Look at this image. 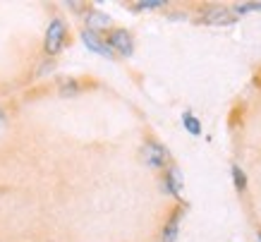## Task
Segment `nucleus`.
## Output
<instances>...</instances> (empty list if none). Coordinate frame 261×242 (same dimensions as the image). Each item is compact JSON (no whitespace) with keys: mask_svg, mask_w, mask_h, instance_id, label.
Masks as SVG:
<instances>
[{"mask_svg":"<svg viewBox=\"0 0 261 242\" xmlns=\"http://www.w3.org/2000/svg\"><path fill=\"white\" fill-rule=\"evenodd\" d=\"M106 27H111V17L106 15V12H98V10H91L87 15V29L89 32H101Z\"/></svg>","mask_w":261,"mask_h":242,"instance_id":"0eeeda50","label":"nucleus"},{"mask_svg":"<svg viewBox=\"0 0 261 242\" xmlns=\"http://www.w3.org/2000/svg\"><path fill=\"white\" fill-rule=\"evenodd\" d=\"M163 187H166V192H170L173 197L182 195V171L177 165H170V168H168V175H166V180H163Z\"/></svg>","mask_w":261,"mask_h":242,"instance_id":"423d86ee","label":"nucleus"},{"mask_svg":"<svg viewBox=\"0 0 261 242\" xmlns=\"http://www.w3.org/2000/svg\"><path fill=\"white\" fill-rule=\"evenodd\" d=\"M259 242H261V233H259Z\"/></svg>","mask_w":261,"mask_h":242,"instance_id":"4468645a","label":"nucleus"},{"mask_svg":"<svg viewBox=\"0 0 261 242\" xmlns=\"http://www.w3.org/2000/svg\"><path fill=\"white\" fill-rule=\"evenodd\" d=\"M82 41L87 43V48H91L94 53L103 55V58H113V55H115L111 48H108V43H103V41L98 39V34L89 32V29H84V32H82Z\"/></svg>","mask_w":261,"mask_h":242,"instance_id":"39448f33","label":"nucleus"},{"mask_svg":"<svg viewBox=\"0 0 261 242\" xmlns=\"http://www.w3.org/2000/svg\"><path fill=\"white\" fill-rule=\"evenodd\" d=\"M142 158L144 163L151 165V168H163V165H168V151L166 147H161L159 141H146L142 149Z\"/></svg>","mask_w":261,"mask_h":242,"instance_id":"20e7f679","label":"nucleus"},{"mask_svg":"<svg viewBox=\"0 0 261 242\" xmlns=\"http://www.w3.org/2000/svg\"><path fill=\"white\" fill-rule=\"evenodd\" d=\"M177 230H180V209L168 219L166 228H163V242H175L177 240Z\"/></svg>","mask_w":261,"mask_h":242,"instance_id":"6e6552de","label":"nucleus"},{"mask_svg":"<svg viewBox=\"0 0 261 242\" xmlns=\"http://www.w3.org/2000/svg\"><path fill=\"white\" fill-rule=\"evenodd\" d=\"M232 10H235V17L245 15V12H256V10H261V3H238Z\"/></svg>","mask_w":261,"mask_h":242,"instance_id":"9b49d317","label":"nucleus"},{"mask_svg":"<svg viewBox=\"0 0 261 242\" xmlns=\"http://www.w3.org/2000/svg\"><path fill=\"white\" fill-rule=\"evenodd\" d=\"M108 48H111L113 53L118 51L120 55L129 58V55L135 53V41H132V36H129L127 29H113L111 36H108Z\"/></svg>","mask_w":261,"mask_h":242,"instance_id":"7ed1b4c3","label":"nucleus"},{"mask_svg":"<svg viewBox=\"0 0 261 242\" xmlns=\"http://www.w3.org/2000/svg\"><path fill=\"white\" fill-rule=\"evenodd\" d=\"M232 180H235V187H238L240 192L247 187V175H245V171H242L240 165H232Z\"/></svg>","mask_w":261,"mask_h":242,"instance_id":"9d476101","label":"nucleus"},{"mask_svg":"<svg viewBox=\"0 0 261 242\" xmlns=\"http://www.w3.org/2000/svg\"><path fill=\"white\" fill-rule=\"evenodd\" d=\"M5 125V115H3V113H0V127Z\"/></svg>","mask_w":261,"mask_h":242,"instance_id":"ddd939ff","label":"nucleus"},{"mask_svg":"<svg viewBox=\"0 0 261 242\" xmlns=\"http://www.w3.org/2000/svg\"><path fill=\"white\" fill-rule=\"evenodd\" d=\"M182 125H185V130H187L190 134H194V137H197V134H201V123L192 115L190 110H187V113H182Z\"/></svg>","mask_w":261,"mask_h":242,"instance_id":"1a4fd4ad","label":"nucleus"},{"mask_svg":"<svg viewBox=\"0 0 261 242\" xmlns=\"http://www.w3.org/2000/svg\"><path fill=\"white\" fill-rule=\"evenodd\" d=\"M235 12L228 10L225 5H214V8H206V12L201 15V22L204 24H211V27H230L235 24Z\"/></svg>","mask_w":261,"mask_h":242,"instance_id":"f03ea898","label":"nucleus"},{"mask_svg":"<svg viewBox=\"0 0 261 242\" xmlns=\"http://www.w3.org/2000/svg\"><path fill=\"white\" fill-rule=\"evenodd\" d=\"M65 36H67V29H65V22L63 19H53L48 24L46 29V53L48 55H56L63 51V43H65Z\"/></svg>","mask_w":261,"mask_h":242,"instance_id":"f257e3e1","label":"nucleus"},{"mask_svg":"<svg viewBox=\"0 0 261 242\" xmlns=\"http://www.w3.org/2000/svg\"><path fill=\"white\" fill-rule=\"evenodd\" d=\"M166 8V0H144V3H137L135 10H159Z\"/></svg>","mask_w":261,"mask_h":242,"instance_id":"f8f14e48","label":"nucleus"}]
</instances>
